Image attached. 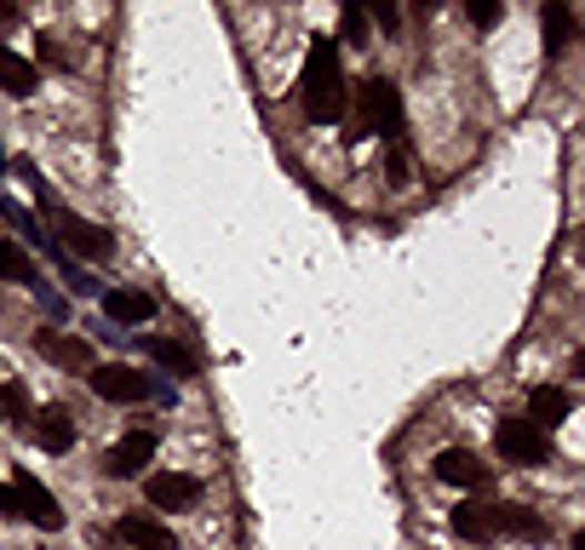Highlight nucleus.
Wrapping results in <instances>:
<instances>
[{"label":"nucleus","mask_w":585,"mask_h":550,"mask_svg":"<svg viewBox=\"0 0 585 550\" xmlns=\"http://www.w3.org/2000/svg\"><path fill=\"white\" fill-rule=\"evenodd\" d=\"M34 81H41V75H34V63L23 52H12V47H0V92H7V98H29Z\"/></svg>","instance_id":"f3484780"},{"label":"nucleus","mask_w":585,"mask_h":550,"mask_svg":"<svg viewBox=\"0 0 585 550\" xmlns=\"http://www.w3.org/2000/svg\"><path fill=\"white\" fill-rule=\"evenodd\" d=\"M34 350H41L52 367H63V373H92L98 367V356H92V344L81 338V333H58V327H41L34 333Z\"/></svg>","instance_id":"423d86ee"},{"label":"nucleus","mask_w":585,"mask_h":550,"mask_svg":"<svg viewBox=\"0 0 585 550\" xmlns=\"http://www.w3.org/2000/svg\"><path fill=\"white\" fill-rule=\"evenodd\" d=\"M0 419H18V425L29 430L34 412H29V390H23V385H7V390H0Z\"/></svg>","instance_id":"412c9836"},{"label":"nucleus","mask_w":585,"mask_h":550,"mask_svg":"<svg viewBox=\"0 0 585 550\" xmlns=\"http://www.w3.org/2000/svg\"><path fill=\"white\" fill-rule=\"evenodd\" d=\"M144 356H150V361H161L167 373H179V378H195V373H201V367H195V356L184 350L179 338H144Z\"/></svg>","instance_id":"a211bd4d"},{"label":"nucleus","mask_w":585,"mask_h":550,"mask_svg":"<svg viewBox=\"0 0 585 550\" xmlns=\"http://www.w3.org/2000/svg\"><path fill=\"white\" fill-rule=\"evenodd\" d=\"M385 172H391L396 184H407V150H402V138H396V144L385 150Z\"/></svg>","instance_id":"b1692460"},{"label":"nucleus","mask_w":585,"mask_h":550,"mask_svg":"<svg viewBox=\"0 0 585 550\" xmlns=\"http://www.w3.org/2000/svg\"><path fill=\"white\" fill-rule=\"evenodd\" d=\"M0 282H12V287L34 282V258L18 247V241H0Z\"/></svg>","instance_id":"6ab92c4d"},{"label":"nucleus","mask_w":585,"mask_h":550,"mask_svg":"<svg viewBox=\"0 0 585 550\" xmlns=\"http://www.w3.org/2000/svg\"><path fill=\"white\" fill-rule=\"evenodd\" d=\"M150 459H155V436L150 430H132L127 441H115L110 454H103V470H110V476H144Z\"/></svg>","instance_id":"9d476101"},{"label":"nucleus","mask_w":585,"mask_h":550,"mask_svg":"<svg viewBox=\"0 0 585 550\" xmlns=\"http://www.w3.org/2000/svg\"><path fill=\"white\" fill-rule=\"evenodd\" d=\"M0 516H18V499H12V488H0Z\"/></svg>","instance_id":"a878e982"},{"label":"nucleus","mask_w":585,"mask_h":550,"mask_svg":"<svg viewBox=\"0 0 585 550\" xmlns=\"http://www.w3.org/2000/svg\"><path fill=\"white\" fill-rule=\"evenodd\" d=\"M494 533H516V539H545V516H534L528 505H500V499H494Z\"/></svg>","instance_id":"dca6fc26"},{"label":"nucleus","mask_w":585,"mask_h":550,"mask_svg":"<svg viewBox=\"0 0 585 550\" xmlns=\"http://www.w3.org/2000/svg\"><path fill=\"white\" fill-rule=\"evenodd\" d=\"M12 499H18V516H29L34 528H47V533H58V528H63V505L52 499L47 481H34L29 470H18V476H12Z\"/></svg>","instance_id":"7ed1b4c3"},{"label":"nucleus","mask_w":585,"mask_h":550,"mask_svg":"<svg viewBox=\"0 0 585 550\" xmlns=\"http://www.w3.org/2000/svg\"><path fill=\"white\" fill-rule=\"evenodd\" d=\"M500 18H505L500 0H471V23H476V29H494Z\"/></svg>","instance_id":"5701e85b"},{"label":"nucleus","mask_w":585,"mask_h":550,"mask_svg":"<svg viewBox=\"0 0 585 550\" xmlns=\"http://www.w3.org/2000/svg\"><path fill=\"white\" fill-rule=\"evenodd\" d=\"M103 316L121 322V327H138V322L155 316V298L138 293V287H110V293H103Z\"/></svg>","instance_id":"f8f14e48"},{"label":"nucleus","mask_w":585,"mask_h":550,"mask_svg":"<svg viewBox=\"0 0 585 550\" xmlns=\"http://www.w3.org/2000/svg\"><path fill=\"white\" fill-rule=\"evenodd\" d=\"M356 132H385L391 144L402 138V92L385 81V75H373L356 86V115H351V138Z\"/></svg>","instance_id":"f03ea898"},{"label":"nucleus","mask_w":585,"mask_h":550,"mask_svg":"<svg viewBox=\"0 0 585 550\" xmlns=\"http://www.w3.org/2000/svg\"><path fill=\"white\" fill-rule=\"evenodd\" d=\"M431 470H436V481H447V488H488V465H482L471 447H442Z\"/></svg>","instance_id":"6e6552de"},{"label":"nucleus","mask_w":585,"mask_h":550,"mask_svg":"<svg viewBox=\"0 0 585 550\" xmlns=\"http://www.w3.org/2000/svg\"><path fill=\"white\" fill-rule=\"evenodd\" d=\"M144 499H150L155 510H190V505L201 499V481L184 476V470H155V476L144 481Z\"/></svg>","instance_id":"0eeeda50"},{"label":"nucleus","mask_w":585,"mask_h":550,"mask_svg":"<svg viewBox=\"0 0 585 550\" xmlns=\"http://www.w3.org/2000/svg\"><path fill=\"white\" fill-rule=\"evenodd\" d=\"M494 441H500V454H505L511 465H545V459H551L545 430H534V425L523 419V412H516V419H500Z\"/></svg>","instance_id":"20e7f679"},{"label":"nucleus","mask_w":585,"mask_h":550,"mask_svg":"<svg viewBox=\"0 0 585 550\" xmlns=\"http://www.w3.org/2000/svg\"><path fill=\"white\" fill-rule=\"evenodd\" d=\"M454 533L471 539V544H488V539H494V505H488V499L454 505Z\"/></svg>","instance_id":"2eb2a0df"},{"label":"nucleus","mask_w":585,"mask_h":550,"mask_svg":"<svg viewBox=\"0 0 585 550\" xmlns=\"http://www.w3.org/2000/svg\"><path fill=\"white\" fill-rule=\"evenodd\" d=\"M110 533H115L121 550H172V533L155 522V516H121Z\"/></svg>","instance_id":"9b49d317"},{"label":"nucleus","mask_w":585,"mask_h":550,"mask_svg":"<svg viewBox=\"0 0 585 550\" xmlns=\"http://www.w3.org/2000/svg\"><path fill=\"white\" fill-rule=\"evenodd\" d=\"M339 34H344L351 47H362V41H367V12H362V7H344V12H339Z\"/></svg>","instance_id":"4be33fe9"},{"label":"nucleus","mask_w":585,"mask_h":550,"mask_svg":"<svg viewBox=\"0 0 585 550\" xmlns=\"http://www.w3.org/2000/svg\"><path fill=\"white\" fill-rule=\"evenodd\" d=\"M87 378H92V390H98L103 401H144V396L155 390L150 378L138 373V367H127V361H98Z\"/></svg>","instance_id":"39448f33"},{"label":"nucleus","mask_w":585,"mask_h":550,"mask_svg":"<svg viewBox=\"0 0 585 550\" xmlns=\"http://www.w3.org/2000/svg\"><path fill=\"white\" fill-rule=\"evenodd\" d=\"M568 41H574V12L568 7H545V52L563 58Z\"/></svg>","instance_id":"aec40b11"},{"label":"nucleus","mask_w":585,"mask_h":550,"mask_svg":"<svg viewBox=\"0 0 585 550\" xmlns=\"http://www.w3.org/2000/svg\"><path fill=\"white\" fill-rule=\"evenodd\" d=\"M568 412H574V401H568V390H557V385H539V390L528 396V425H534V430L563 425Z\"/></svg>","instance_id":"4468645a"},{"label":"nucleus","mask_w":585,"mask_h":550,"mask_svg":"<svg viewBox=\"0 0 585 550\" xmlns=\"http://www.w3.org/2000/svg\"><path fill=\"white\" fill-rule=\"evenodd\" d=\"M29 436H34V447H47V454H69V447H75V412L41 407L29 419Z\"/></svg>","instance_id":"1a4fd4ad"},{"label":"nucleus","mask_w":585,"mask_h":550,"mask_svg":"<svg viewBox=\"0 0 585 550\" xmlns=\"http://www.w3.org/2000/svg\"><path fill=\"white\" fill-rule=\"evenodd\" d=\"M299 110L310 121H339L344 115V69H339V41L316 34L304 52V75H299Z\"/></svg>","instance_id":"f257e3e1"},{"label":"nucleus","mask_w":585,"mask_h":550,"mask_svg":"<svg viewBox=\"0 0 585 550\" xmlns=\"http://www.w3.org/2000/svg\"><path fill=\"white\" fill-rule=\"evenodd\" d=\"M63 241H69V253H81V258H110L115 253V235L103 224H87V218H69Z\"/></svg>","instance_id":"ddd939ff"},{"label":"nucleus","mask_w":585,"mask_h":550,"mask_svg":"<svg viewBox=\"0 0 585 550\" xmlns=\"http://www.w3.org/2000/svg\"><path fill=\"white\" fill-rule=\"evenodd\" d=\"M373 23L379 29H396V7H373Z\"/></svg>","instance_id":"393cba45"}]
</instances>
